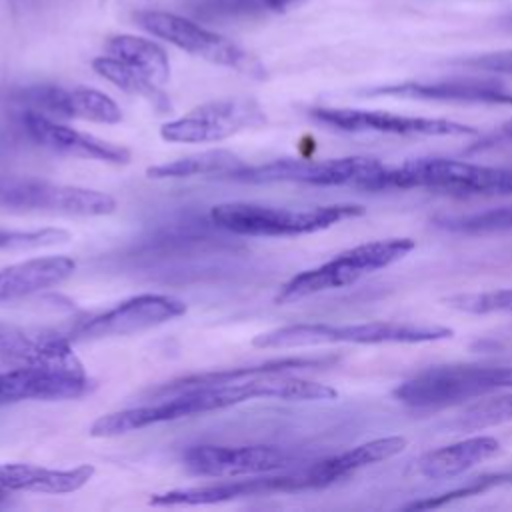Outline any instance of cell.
<instances>
[{
	"instance_id": "obj_16",
	"label": "cell",
	"mask_w": 512,
	"mask_h": 512,
	"mask_svg": "<svg viewBox=\"0 0 512 512\" xmlns=\"http://www.w3.org/2000/svg\"><path fill=\"white\" fill-rule=\"evenodd\" d=\"M94 390L86 372L12 366L0 372V406L22 400H76Z\"/></svg>"
},
{
	"instance_id": "obj_36",
	"label": "cell",
	"mask_w": 512,
	"mask_h": 512,
	"mask_svg": "<svg viewBox=\"0 0 512 512\" xmlns=\"http://www.w3.org/2000/svg\"><path fill=\"white\" fill-rule=\"evenodd\" d=\"M508 24H510V26H512V14H510V16H508Z\"/></svg>"
},
{
	"instance_id": "obj_21",
	"label": "cell",
	"mask_w": 512,
	"mask_h": 512,
	"mask_svg": "<svg viewBox=\"0 0 512 512\" xmlns=\"http://www.w3.org/2000/svg\"><path fill=\"white\" fill-rule=\"evenodd\" d=\"M334 358L328 356H290V358H276L252 366H240V368H228V370H216V372H202L192 376H182L176 380H170L166 384H160L158 388L150 390L152 398L168 396L174 392H182L196 386H212V384H230V382H246L256 380L262 376H276V374H292L300 370H314L324 368L332 364Z\"/></svg>"
},
{
	"instance_id": "obj_17",
	"label": "cell",
	"mask_w": 512,
	"mask_h": 512,
	"mask_svg": "<svg viewBox=\"0 0 512 512\" xmlns=\"http://www.w3.org/2000/svg\"><path fill=\"white\" fill-rule=\"evenodd\" d=\"M22 126L26 134L42 148L56 154H66L84 160H98L108 164H128L132 154L126 146L102 140L98 136L80 132L66 124L52 120L34 108L22 114Z\"/></svg>"
},
{
	"instance_id": "obj_9",
	"label": "cell",
	"mask_w": 512,
	"mask_h": 512,
	"mask_svg": "<svg viewBox=\"0 0 512 512\" xmlns=\"http://www.w3.org/2000/svg\"><path fill=\"white\" fill-rule=\"evenodd\" d=\"M264 124L266 114L254 98L234 96L204 102L184 116L168 120L160 126V136L174 144H208Z\"/></svg>"
},
{
	"instance_id": "obj_24",
	"label": "cell",
	"mask_w": 512,
	"mask_h": 512,
	"mask_svg": "<svg viewBox=\"0 0 512 512\" xmlns=\"http://www.w3.org/2000/svg\"><path fill=\"white\" fill-rule=\"evenodd\" d=\"M498 450L500 442L494 436H470L422 454L416 462V470L424 478L446 480L490 460L498 454Z\"/></svg>"
},
{
	"instance_id": "obj_6",
	"label": "cell",
	"mask_w": 512,
	"mask_h": 512,
	"mask_svg": "<svg viewBox=\"0 0 512 512\" xmlns=\"http://www.w3.org/2000/svg\"><path fill=\"white\" fill-rule=\"evenodd\" d=\"M512 388V366L450 364L428 368L398 384L392 396L412 410H434Z\"/></svg>"
},
{
	"instance_id": "obj_31",
	"label": "cell",
	"mask_w": 512,
	"mask_h": 512,
	"mask_svg": "<svg viewBox=\"0 0 512 512\" xmlns=\"http://www.w3.org/2000/svg\"><path fill=\"white\" fill-rule=\"evenodd\" d=\"M444 302L446 306L468 314H512V288L456 294Z\"/></svg>"
},
{
	"instance_id": "obj_5",
	"label": "cell",
	"mask_w": 512,
	"mask_h": 512,
	"mask_svg": "<svg viewBox=\"0 0 512 512\" xmlns=\"http://www.w3.org/2000/svg\"><path fill=\"white\" fill-rule=\"evenodd\" d=\"M414 248L416 242L412 238H386L352 246L326 260L324 264L294 274L280 286L276 302L288 304L326 290L350 286L362 276H368L402 260Z\"/></svg>"
},
{
	"instance_id": "obj_12",
	"label": "cell",
	"mask_w": 512,
	"mask_h": 512,
	"mask_svg": "<svg viewBox=\"0 0 512 512\" xmlns=\"http://www.w3.org/2000/svg\"><path fill=\"white\" fill-rule=\"evenodd\" d=\"M188 310L186 302L170 294H136L130 296L110 310L86 320L78 330V340H102L112 336H128L142 330L162 326L170 320L184 316Z\"/></svg>"
},
{
	"instance_id": "obj_3",
	"label": "cell",
	"mask_w": 512,
	"mask_h": 512,
	"mask_svg": "<svg viewBox=\"0 0 512 512\" xmlns=\"http://www.w3.org/2000/svg\"><path fill=\"white\" fill-rule=\"evenodd\" d=\"M452 330L438 324L364 322V324H288L252 338L256 348H304L320 344H424L452 338Z\"/></svg>"
},
{
	"instance_id": "obj_14",
	"label": "cell",
	"mask_w": 512,
	"mask_h": 512,
	"mask_svg": "<svg viewBox=\"0 0 512 512\" xmlns=\"http://www.w3.org/2000/svg\"><path fill=\"white\" fill-rule=\"evenodd\" d=\"M310 480L306 476V470H296L290 474H258L248 476L246 480H220L214 484H202V486H188V488H174L166 492H158L150 496L152 506H208V504H220L250 496H266L274 492H298V490H310Z\"/></svg>"
},
{
	"instance_id": "obj_15",
	"label": "cell",
	"mask_w": 512,
	"mask_h": 512,
	"mask_svg": "<svg viewBox=\"0 0 512 512\" xmlns=\"http://www.w3.org/2000/svg\"><path fill=\"white\" fill-rule=\"evenodd\" d=\"M0 360L8 366L86 372L66 336L0 320Z\"/></svg>"
},
{
	"instance_id": "obj_34",
	"label": "cell",
	"mask_w": 512,
	"mask_h": 512,
	"mask_svg": "<svg viewBox=\"0 0 512 512\" xmlns=\"http://www.w3.org/2000/svg\"><path fill=\"white\" fill-rule=\"evenodd\" d=\"M210 16H234V14H250L266 10L260 0H208L202 8Z\"/></svg>"
},
{
	"instance_id": "obj_1",
	"label": "cell",
	"mask_w": 512,
	"mask_h": 512,
	"mask_svg": "<svg viewBox=\"0 0 512 512\" xmlns=\"http://www.w3.org/2000/svg\"><path fill=\"white\" fill-rule=\"evenodd\" d=\"M320 394L318 382L294 378L290 374L262 376L246 382L196 386L168 396H158L150 404L124 408L98 416L90 426V436L112 438L136 432L154 424L174 422L194 414H206L252 400H284V402H312Z\"/></svg>"
},
{
	"instance_id": "obj_11",
	"label": "cell",
	"mask_w": 512,
	"mask_h": 512,
	"mask_svg": "<svg viewBox=\"0 0 512 512\" xmlns=\"http://www.w3.org/2000/svg\"><path fill=\"white\" fill-rule=\"evenodd\" d=\"M310 116L330 128L342 132H376L392 136H474V126L444 120V118H422L404 116L382 110L362 108H312Z\"/></svg>"
},
{
	"instance_id": "obj_32",
	"label": "cell",
	"mask_w": 512,
	"mask_h": 512,
	"mask_svg": "<svg viewBox=\"0 0 512 512\" xmlns=\"http://www.w3.org/2000/svg\"><path fill=\"white\" fill-rule=\"evenodd\" d=\"M504 482H512V472L486 474V476L468 480V484H464V486H460V488H454V490L444 492V494L434 496V498H426V500L412 502V504H408L406 508H408V510H430V508H438V506H444V504H448V502H452V500L480 494V492H484V490H488V488H492V486L504 484Z\"/></svg>"
},
{
	"instance_id": "obj_25",
	"label": "cell",
	"mask_w": 512,
	"mask_h": 512,
	"mask_svg": "<svg viewBox=\"0 0 512 512\" xmlns=\"http://www.w3.org/2000/svg\"><path fill=\"white\" fill-rule=\"evenodd\" d=\"M108 56L118 58L130 68L144 74L154 84L162 86L170 78V62L164 48L148 38L134 34H116L106 42Z\"/></svg>"
},
{
	"instance_id": "obj_22",
	"label": "cell",
	"mask_w": 512,
	"mask_h": 512,
	"mask_svg": "<svg viewBox=\"0 0 512 512\" xmlns=\"http://www.w3.org/2000/svg\"><path fill=\"white\" fill-rule=\"evenodd\" d=\"M408 440L404 436H384L362 442L346 452L322 458L310 466H306V474L312 482V488H326L334 482H340L354 472L390 460L406 448Z\"/></svg>"
},
{
	"instance_id": "obj_19",
	"label": "cell",
	"mask_w": 512,
	"mask_h": 512,
	"mask_svg": "<svg viewBox=\"0 0 512 512\" xmlns=\"http://www.w3.org/2000/svg\"><path fill=\"white\" fill-rule=\"evenodd\" d=\"M34 110L56 114L60 118H78L98 124H118L122 120L120 106L104 92L88 86H34L24 96Z\"/></svg>"
},
{
	"instance_id": "obj_27",
	"label": "cell",
	"mask_w": 512,
	"mask_h": 512,
	"mask_svg": "<svg viewBox=\"0 0 512 512\" xmlns=\"http://www.w3.org/2000/svg\"><path fill=\"white\" fill-rule=\"evenodd\" d=\"M92 68L98 76H102L122 92L146 100L158 114H166L172 110L168 96L160 90L158 84H154L152 80H148L144 74L130 68L128 64L120 62L118 58L98 56L92 60Z\"/></svg>"
},
{
	"instance_id": "obj_7",
	"label": "cell",
	"mask_w": 512,
	"mask_h": 512,
	"mask_svg": "<svg viewBox=\"0 0 512 512\" xmlns=\"http://www.w3.org/2000/svg\"><path fill=\"white\" fill-rule=\"evenodd\" d=\"M384 168L386 164L370 156H344L326 160L280 158L254 166L244 164L228 178L248 184L292 182L308 186H350L370 192L374 180Z\"/></svg>"
},
{
	"instance_id": "obj_20",
	"label": "cell",
	"mask_w": 512,
	"mask_h": 512,
	"mask_svg": "<svg viewBox=\"0 0 512 512\" xmlns=\"http://www.w3.org/2000/svg\"><path fill=\"white\" fill-rule=\"evenodd\" d=\"M94 474L96 468L92 464L74 468H44L22 462L0 464V502L16 492L70 494L84 488Z\"/></svg>"
},
{
	"instance_id": "obj_35",
	"label": "cell",
	"mask_w": 512,
	"mask_h": 512,
	"mask_svg": "<svg viewBox=\"0 0 512 512\" xmlns=\"http://www.w3.org/2000/svg\"><path fill=\"white\" fill-rule=\"evenodd\" d=\"M264 4L266 10H272V12H286L290 6L298 4L300 0H260Z\"/></svg>"
},
{
	"instance_id": "obj_4",
	"label": "cell",
	"mask_w": 512,
	"mask_h": 512,
	"mask_svg": "<svg viewBox=\"0 0 512 512\" xmlns=\"http://www.w3.org/2000/svg\"><path fill=\"white\" fill-rule=\"evenodd\" d=\"M426 188L448 194H512V170L452 158H414L386 166L370 192Z\"/></svg>"
},
{
	"instance_id": "obj_13",
	"label": "cell",
	"mask_w": 512,
	"mask_h": 512,
	"mask_svg": "<svg viewBox=\"0 0 512 512\" xmlns=\"http://www.w3.org/2000/svg\"><path fill=\"white\" fill-rule=\"evenodd\" d=\"M292 454L266 444L248 446H218L198 444L182 452V464L188 472L208 478H238L270 474L286 468Z\"/></svg>"
},
{
	"instance_id": "obj_30",
	"label": "cell",
	"mask_w": 512,
	"mask_h": 512,
	"mask_svg": "<svg viewBox=\"0 0 512 512\" xmlns=\"http://www.w3.org/2000/svg\"><path fill=\"white\" fill-rule=\"evenodd\" d=\"M70 232L64 228L14 230L0 228V250H38L70 242Z\"/></svg>"
},
{
	"instance_id": "obj_10",
	"label": "cell",
	"mask_w": 512,
	"mask_h": 512,
	"mask_svg": "<svg viewBox=\"0 0 512 512\" xmlns=\"http://www.w3.org/2000/svg\"><path fill=\"white\" fill-rule=\"evenodd\" d=\"M0 208L66 216H106L116 210L108 192L36 178L0 180Z\"/></svg>"
},
{
	"instance_id": "obj_18",
	"label": "cell",
	"mask_w": 512,
	"mask_h": 512,
	"mask_svg": "<svg viewBox=\"0 0 512 512\" xmlns=\"http://www.w3.org/2000/svg\"><path fill=\"white\" fill-rule=\"evenodd\" d=\"M372 96H398L416 100H444L470 104H508L512 106V88L492 78H448L434 82H402L370 88Z\"/></svg>"
},
{
	"instance_id": "obj_23",
	"label": "cell",
	"mask_w": 512,
	"mask_h": 512,
	"mask_svg": "<svg viewBox=\"0 0 512 512\" xmlns=\"http://www.w3.org/2000/svg\"><path fill=\"white\" fill-rule=\"evenodd\" d=\"M76 270L70 256H40L0 270V302L26 298L68 280Z\"/></svg>"
},
{
	"instance_id": "obj_33",
	"label": "cell",
	"mask_w": 512,
	"mask_h": 512,
	"mask_svg": "<svg viewBox=\"0 0 512 512\" xmlns=\"http://www.w3.org/2000/svg\"><path fill=\"white\" fill-rule=\"evenodd\" d=\"M462 64L470 66V68H476V70H484V72L512 76V50L466 58V60H462Z\"/></svg>"
},
{
	"instance_id": "obj_29",
	"label": "cell",
	"mask_w": 512,
	"mask_h": 512,
	"mask_svg": "<svg viewBox=\"0 0 512 512\" xmlns=\"http://www.w3.org/2000/svg\"><path fill=\"white\" fill-rule=\"evenodd\" d=\"M512 422V394H498L468 406L456 420L460 430H482Z\"/></svg>"
},
{
	"instance_id": "obj_26",
	"label": "cell",
	"mask_w": 512,
	"mask_h": 512,
	"mask_svg": "<svg viewBox=\"0 0 512 512\" xmlns=\"http://www.w3.org/2000/svg\"><path fill=\"white\" fill-rule=\"evenodd\" d=\"M246 162L230 150H206L188 154L170 162L154 164L146 168V176L152 180L168 178H192V176H230Z\"/></svg>"
},
{
	"instance_id": "obj_8",
	"label": "cell",
	"mask_w": 512,
	"mask_h": 512,
	"mask_svg": "<svg viewBox=\"0 0 512 512\" xmlns=\"http://www.w3.org/2000/svg\"><path fill=\"white\" fill-rule=\"evenodd\" d=\"M134 20L152 36L162 38L196 58L254 78L264 76L262 64L250 52L188 18L162 10H142L134 14Z\"/></svg>"
},
{
	"instance_id": "obj_2",
	"label": "cell",
	"mask_w": 512,
	"mask_h": 512,
	"mask_svg": "<svg viewBox=\"0 0 512 512\" xmlns=\"http://www.w3.org/2000/svg\"><path fill=\"white\" fill-rule=\"evenodd\" d=\"M360 214H364V208L358 204L284 208L256 202H222L212 206L210 220L216 228L232 234L280 238L314 234Z\"/></svg>"
},
{
	"instance_id": "obj_28",
	"label": "cell",
	"mask_w": 512,
	"mask_h": 512,
	"mask_svg": "<svg viewBox=\"0 0 512 512\" xmlns=\"http://www.w3.org/2000/svg\"><path fill=\"white\" fill-rule=\"evenodd\" d=\"M440 228L460 234H486V232H502L512 230V206L492 208L486 212H474L464 216H444L436 218Z\"/></svg>"
}]
</instances>
